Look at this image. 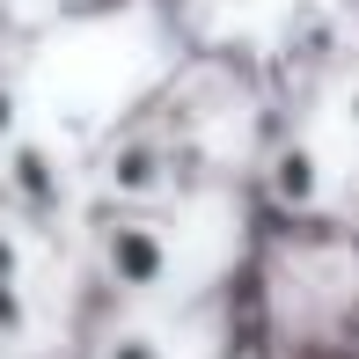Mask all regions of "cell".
<instances>
[{
	"label": "cell",
	"mask_w": 359,
	"mask_h": 359,
	"mask_svg": "<svg viewBox=\"0 0 359 359\" xmlns=\"http://www.w3.org/2000/svg\"><path fill=\"white\" fill-rule=\"evenodd\" d=\"M95 257H103V279L110 286H125V293H154V286H169V235L161 227H147V220H110L103 235H95Z\"/></svg>",
	"instance_id": "cell-1"
},
{
	"label": "cell",
	"mask_w": 359,
	"mask_h": 359,
	"mask_svg": "<svg viewBox=\"0 0 359 359\" xmlns=\"http://www.w3.org/2000/svg\"><path fill=\"white\" fill-rule=\"evenodd\" d=\"M0 191H8V205L22 220H59V205H67V176H59L52 147L44 140H8V161H0Z\"/></svg>",
	"instance_id": "cell-2"
},
{
	"label": "cell",
	"mask_w": 359,
	"mask_h": 359,
	"mask_svg": "<svg viewBox=\"0 0 359 359\" xmlns=\"http://www.w3.org/2000/svg\"><path fill=\"white\" fill-rule=\"evenodd\" d=\"M264 191L286 205V213H308V205L323 198V161H316V147H301V140H286L279 154L264 161Z\"/></svg>",
	"instance_id": "cell-3"
},
{
	"label": "cell",
	"mask_w": 359,
	"mask_h": 359,
	"mask_svg": "<svg viewBox=\"0 0 359 359\" xmlns=\"http://www.w3.org/2000/svg\"><path fill=\"white\" fill-rule=\"evenodd\" d=\"M169 184V154H161L154 140H133L118 147V161H110V191H125V198H147V191Z\"/></svg>",
	"instance_id": "cell-4"
},
{
	"label": "cell",
	"mask_w": 359,
	"mask_h": 359,
	"mask_svg": "<svg viewBox=\"0 0 359 359\" xmlns=\"http://www.w3.org/2000/svg\"><path fill=\"white\" fill-rule=\"evenodd\" d=\"M0 330H22V250L0 227Z\"/></svg>",
	"instance_id": "cell-5"
},
{
	"label": "cell",
	"mask_w": 359,
	"mask_h": 359,
	"mask_svg": "<svg viewBox=\"0 0 359 359\" xmlns=\"http://www.w3.org/2000/svg\"><path fill=\"white\" fill-rule=\"evenodd\" d=\"M103 359H169V352H161V337H147V330H118L103 345Z\"/></svg>",
	"instance_id": "cell-6"
},
{
	"label": "cell",
	"mask_w": 359,
	"mask_h": 359,
	"mask_svg": "<svg viewBox=\"0 0 359 359\" xmlns=\"http://www.w3.org/2000/svg\"><path fill=\"white\" fill-rule=\"evenodd\" d=\"M22 133V95L8 88V74H0V140H15Z\"/></svg>",
	"instance_id": "cell-7"
},
{
	"label": "cell",
	"mask_w": 359,
	"mask_h": 359,
	"mask_svg": "<svg viewBox=\"0 0 359 359\" xmlns=\"http://www.w3.org/2000/svg\"><path fill=\"white\" fill-rule=\"evenodd\" d=\"M352 125H359V88H352Z\"/></svg>",
	"instance_id": "cell-8"
}]
</instances>
